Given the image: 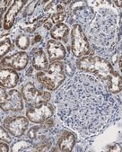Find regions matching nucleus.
Masks as SVG:
<instances>
[{
    "instance_id": "obj_1",
    "label": "nucleus",
    "mask_w": 122,
    "mask_h": 152,
    "mask_svg": "<svg viewBox=\"0 0 122 152\" xmlns=\"http://www.w3.org/2000/svg\"><path fill=\"white\" fill-rule=\"evenodd\" d=\"M61 121L83 137L104 132L121 118L120 104L105 83L85 72H76L55 96Z\"/></svg>"
},
{
    "instance_id": "obj_2",
    "label": "nucleus",
    "mask_w": 122,
    "mask_h": 152,
    "mask_svg": "<svg viewBox=\"0 0 122 152\" xmlns=\"http://www.w3.org/2000/svg\"><path fill=\"white\" fill-rule=\"evenodd\" d=\"M86 33L90 46L100 55L107 58L112 53L119 51L120 30L118 16L110 7H102L95 12L91 22L83 29Z\"/></svg>"
},
{
    "instance_id": "obj_3",
    "label": "nucleus",
    "mask_w": 122,
    "mask_h": 152,
    "mask_svg": "<svg viewBox=\"0 0 122 152\" xmlns=\"http://www.w3.org/2000/svg\"><path fill=\"white\" fill-rule=\"evenodd\" d=\"M76 65L79 70L94 75L103 82L106 81L108 76L114 70L110 60L99 55L89 54L80 58L76 61Z\"/></svg>"
},
{
    "instance_id": "obj_4",
    "label": "nucleus",
    "mask_w": 122,
    "mask_h": 152,
    "mask_svg": "<svg viewBox=\"0 0 122 152\" xmlns=\"http://www.w3.org/2000/svg\"><path fill=\"white\" fill-rule=\"evenodd\" d=\"M67 77L64 69V63L60 60L51 61L45 70L39 71L36 74L37 80L42 84L48 90L55 91L61 86Z\"/></svg>"
},
{
    "instance_id": "obj_5",
    "label": "nucleus",
    "mask_w": 122,
    "mask_h": 152,
    "mask_svg": "<svg viewBox=\"0 0 122 152\" xmlns=\"http://www.w3.org/2000/svg\"><path fill=\"white\" fill-rule=\"evenodd\" d=\"M70 39H71V50L76 58H80L90 54L91 46L87 39V36L84 34L81 25L77 23L73 24L70 33Z\"/></svg>"
},
{
    "instance_id": "obj_6",
    "label": "nucleus",
    "mask_w": 122,
    "mask_h": 152,
    "mask_svg": "<svg viewBox=\"0 0 122 152\" xmlns=\"http://www.w3.org/2000/svg\"><path fill=\"white\" fill-rule=\"evenodd\" d=\"M22 96L28 105H37L49 102L51 94L48 91H40L33 82H28L22 87Z\"/></svg>"
},
{
    "instance_id": "obj_7",
    "label": "nucleus",
    "mask_w": 122,
    "mask_h": 152,
    "mask_svg": "<svg viewBox=\"0 0 122 152\" xmlns=\"http://www.w3.org/2000/svg\"><path fill=\"white\" fill-rule=\"evenodd\" d=\"M55 113V107L49 103H42L37 105H28L26 118L33 124H42L51 118Z\"/></svg>"
},
{
    "instance_id": "obj_8",
    "label": "nucleus",
    "mask_w": 122,
    "mask_h": 152,
    "mask_svg": "<svg viewBox=\"0 0 122 152\" xmlns=\"http://www.w3.org/2000/svg\"><path fill=\"white\" fill-rule=\"evenodd\" d=\"M29 126V120L23 116H9L4 121V127L10 135L21 138Z\"/></svg>"
},
{
    "instance_id": "obj_9",
    "label": "nucleus",
    "mask_w": 122,
    "mask_h": 152,
    "mask_svg": "<svg viewBox=\"0 0 122 152\" xmlns=\"http://www.w3.org/2000/svg\"><path fill=\"white\" fill-rule=\"evenodd\" d=\"M29 62V55L25 51H18L7 56L0 61V69L9 68L15 70L24 69Z\"/></svg>"
},
{
    "instance_id": "obj_10",
    "label": "nucleus",
    "mask_w": 122,
    "mask_h": 152,
    "mask_svg": "<svg viewBox=\"0 0 122 152\" xmlns=\"http://www.w3.org/2000/svg\"><path fill=\"white\" fill-rule=\"evenodd\" d=\"M0 109L3 112H20L23 109V99L22 94L16 89H11L7 94L4 103L0 104Z\"/></svg>"
},
{
    "instance_id": "obj_11",
    "label": "nucleus",
    "mask_w": 122,
    "mask_h": 152,
    "mask_svg": "<svg viewBox=\"0 0 122 152\" xmlns=\"http://www.w3.org/2000/svg\"><path fill=\"white\" fill-rule=\"evenodd\" d=\"M30 62L32 67L39 71L45 70L49 66V58L46 55V52L42 49V47L34 48L30 52Z\"/></svg>"
},
{
    "instance_id": "obj_12",
    "label": "nucleus",
    "mask_w": 122,
    "mask_h": 152,
    "mask_svg": "<svg viewBox=\"0 0 122 152\" xmlns=\"http://www.w3.org/2000/svg\"><path fill=\"white\" fill-rule=\"evenodd\" d=\"M47 52L49 55V60L55 61V60H62L65 59L67 56V50L65 46L60 42L55 41V40H49L47 42Z\"/></svg>"
},
{
    "instance_id": "obj_13",
    "label": "nucleus",
    "mask_w": 122,
    "mask_h": 152,
    "mask_svg": "<svg viewBox=\"0 0 122 152\" xmlns=\"http://www.w3.org/2000/svg\"><path fill=\"white\" fill-rule=\"evenodd\" d=\"M27 3L28 2L25 1V0H16V1L13 2V5H11V7L7 10L4 18L3 27L5 30H9L13 27L19 12Z\"/></svg>"
},
{
    "instance_id": "obj_14",
    "label": "nucleus",
    "mask_w": 122,
    "mask_h": 152,
    "mask_svg": "<svg viewBox=\"0 0 122 152\" xmlns=\"http://www.w3.org/2000/svg\"><path fill=\"white\" fill-rule=\"evenodd\" d=\"M18 73L9 68L0 69V86L3 88H14L18 85Z\"/></svg>"
},
{
    "instance_id": "obj_15",
    "label": "nucleus",
    "mask_w": 122,
    "mask_h": 152,
    "mask_svg": "<svg viewBox=\"0 0 122 152\" xmlns=\"http://www.w3.org/2000/svg\"><path fill=\"white\" fill-rule=\"evenodd\" d=\"M76 142V136L73 132L69 131H64L60 134L59 138L57 139V147L60 151L68 152L72 151Z\"/></svg>"
},
{
    "instance_id": "obj_16",
    "label": "nucleus",
    "mask_w": 122,
    "mask_h": 152,
    "mask_svg": "<svg viewBox=\"0 0 122 152\" xmlns=\"http://www.w3.org/2000/svg\"><path fill=\"white\" fill-rule=\"evenodd\" d=\"M49 34L52 38V40L55 41H61L66 43L68 42V38L70 35V29L69 27L65 23H57L55 26H53L49 32Z\"/></svg>"
},
{
    "instance_id": "obj_17",
    "label": "nucleus",
    "mask_w": 122,
    "mask_h": 152,
    "mask_svg": "<svg viewBox=\"0 0 122 152\" xmlns=\"http://www.w3.org/2000/svg\"><path fill=\"white\" fill-rule=\"evenodd\" d=\"M108 90L112 94H118L120 93L122 84H121V77L118 72L113 70L107 77L106 81L104 82Z\"/></svg>"
},
{
    "instance_id": "obj_18",
    "label": "nucleus",
    "mask_w": 122,
    "mask_h": 152,
    "mask_svg": "<svg viewBox=\"0 0 122 152\" xmlns=\"http://www.w3.org/2000/svg\"><path fill=\"white\" fill-rule=\"evenodd\" d=\"M30 44V40L29 35H27L26 34H22L18 35L15 39V46L22 50H27Z\"/></svg>"
},
{
    "instance_id": "obj_19",
    "label": "nucleus",
    "mask_w": 122,
    "mask_h": 152,
    "mask_svg": "<svg viewBox=\"0 0 122 152\" xmlns=\"http://www.w3.org/2000/svg\"><path fill=\"white\" fill-rule=\"evenodd\" d=\"M33 147V141L30 140H17L15 141L12 147H11V151H25L28 150V148H30Z\"/></svg>"
},
{
    "instance_id": "obj_20",
    "label": "nucleus",
    "mask_w": 122,
    "mask_h": 152,
    "mask_svg": "<svg viewBox=\"0 0 122 152\" xmlns=\"http://www.w3.org/2000/svg\"><path fill=\"white\" fill-rule=\"evenodd\" d=\"M12 49V42L10 38H6L0 42V59H1Z\"/></svg>"
},
{
    "instance_id": "obj_21",
    "label": "nucleus",
    "mask_w": 122,
    "mask_h": 152,
    "mask_svg": "<svg viewBox=\"0 0 122 152\" xmlns=\"http://www.w3.org/2000/svg\"><path fill=\"white\" fill-rule=\"evenodd\" d=\"M67 17V13L66 12H57L54 13L51 15V22L52 23H62Z\"/></svg>"
},
{
    "instance_id": "obj_22",
    "label": "nucleus",
    "mask_w": 122,
    "mask_h": 152,
    "mask_svg": "<svg viewBox=\"0 0 122 152\" xmlns=\"http://www.w3.org/2000/svg\"><path fill=\"white\" fill-rule=\"evenodd\" d=\"M0 141H4L6 143L12 142V138L9 132L6 130L5 127L0 126Z\"/></svg>"
},
{
    "instance_id": "obj_23",
    "label": "nucleus",
    "mask_w": 122,
    "mask_h": 152,
    "mask_svg": "<svg viewBox=\"0 0 122 152\" xmlns=\"http://www.w3.org/2000/svg\"><path fill=\"white\" fill-rule=\"evenodd\" d=\"M41 126H34V127H32L27 132V136L28 138H30V140H34L36 139V137L38 136L39 134V132L41 131Z\"/></svg>"
},
{
    "instance_id": "obj_24",
    "label": "nucleus",
    "mask_w": 122,
    "mask_h": 152,
    "mask_svg": "<svg viewBox=\"0 0 122 152\" xmlns=\"http://www.w3.org/2000/svg\"><path fill=\"white\" fill-rule=\"evenodd\" d=\"M64 69L66 75L68 77H72L75 74V66L72 64L71 61H66L64 63Z\"/></svg>"
},
{
    "instance_id": "obj_25",
    "label": "nucleus",
    "mask_w": 122,
    "mask_h": 152,
    "mask_svg": "<svg viewBox=\"0 0 122 152\" xmlns=\"http://www.w3.org/2000/svg\"><path fill=\"white\" fill-rule=\"evenodd\" d=\"M9 4H11L10 0H1V1H0V18H2L3 14L7 9Z\"/></svg>"
},
{
    "instance_id": "obj_26",
    "label": "nucleus",
    "mask_w": 122,
    "mask_h": 152,
    "mask_svg": "<svg viewBox=\"0 0 122 152\" xmlns=\"http://www.w3.org/2000/svg\"><path fill=\"white\" fill-rule=\"evenodd\" d=\"M50 148H51V142L45 141L44 144H42L41 146L38 147L35 150H37V151H48V150H49Z\"/></svg>"
},
{
    "instance_id": "obj_27",
    "label": "nucleus",
    "mask_w": 122,
    "mask_h": 152,
    "mask_svg": "<svg viewBox=\"0 0 122 152\" xmlns=\"http://www.w3.org/2000/svg\"><path fill=\"white\" fill-rule=\"evenodd\" d=\"M7 92L5 88H3L2 86H0V104H2L5 102L6 100V97H7Z\"/></svg>"
},
{
    "instance_id": "obj_28",
    "label": "nucleus",
    "mask_w": 122,
    "mask_h": 152,
    "mask_svg": "<svg viewBox=\"0 0 122 152\" xmlns=\"http://www.w3.org/2000/svg\"><path fill=\"white\" fill-rule=\"evenodd\" d=\"M10 151V148L6 142H0V152H8Z\"/></svg>"
},
{
    "instance_id": "obj_29",
    "label": "nucleus",
    "mask_w": 122,
    "mask_h": 152,
    "mask_svg": "<svg viewBox=\"0 0 122 152\" xmlns=\"http://www.w3.org/2000/svg\"><path fill=\"white\" fill-rule=\"evenodd\" d=\"M41 41H42V36H41L40 34H37L34 36V38L33 39L32 44H33V45H34L35 43H38V42H40Z\"/></svg>"
},
{
    "instance_id": "obj_30",
    "label": "nucleus",
    "mask_w": 122,
    "mask_h": 152,
    "mask_svg": "<svg viewBox=\"0 0 122 152\" xmlns=\"http://www.w3.org/2000/svg\"><path fill=\"white\" fill-rule=\"evenodd\" d=\"M43 27H44L46 30H48V31H49V30L50 31L51 28L53 27V26H52V22L49 21V20H47V21L43 23Z\"/></svg>"
},
{
    "instance_id": "obj_31",
    "label": "nucleus",
    "mask_w": 122,
    "mask_h": 152,
    "mask_svg": "<svg viewBox=\"0 0 122 152\" xmlns=\"http://www.w3.org/2000/svg\"><path fill=\"white\" fill-rule=\"evenodd\" d=\"M118 146V144H114L112 147H110V149H109V150H110V151H114V150H116V151H117L116 148H117Z\"/></svg>"
},
{
    "instance_id": "obj_32",
    "label": "nucleus",
    "mask_w": 122,
    "mask_h": 152,
    "mask_svg": "<svg viewBox=\"0 0 122 152\" xmlns=\"http://www.w3.org/2000/svg\"><path fill=\"white\" fill-rule=\"evenodd\" d=\"M114 3H115V4H117V6H118V7H120V4H121V2H120V1H115Z\"/></svg>"
},
{
    "instance_id": "obj_33",
    "label": "nucleus",
    "mask_w": 122,
    "mask_h": 152,
    "mask_svg": "<svg viewBox=\"0 0 122 152\" xmlns=\"http://www.w3.org/2000/svg\"><path fill=\"white\" fill-rule=\"evenodd\" d=\"M2 119H3V113L0 112V123L2 121Z\"/></svg>"
},
{
    "instance_id": "obj_34",
    "label": "nucleus",
    "mask_w": 122,
    "mask_h": 152,
    "mask_svg": "<svg viewBox=\"0 0 122 152\" xmlns=\"http://www.w3.org/2000/svg\"><path fill=\"white\" fill-rule=\"evenodd\" d=\"M2 26V18H0V28Z\"/></svg>"
}]
</instances>
